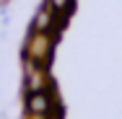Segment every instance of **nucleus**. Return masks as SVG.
<instances>
[{"mask_svg": "<svg viewBox=\"0 0 122 119\" xmlns=\"http://www.w3.org/2000/svg\"><path fill=\"white\" fill-rule=\"evenodd\" d=\"M49 44H52V36L49 31H34L31 42H29V60L31 62H44L49 57Z\"/></svg>", "mask_w": 122, "mask_h": 119, "instance_id": "1", "label": "nucleus"}, {"mask_svg": "<svg viewBox=\"0 0 122 119\" xmlns=\"http://www.w3.org/2000/svg\"><path fill=\"white\" fill-rule=\"evenodd\" d=\"M29 111H31V114H47L49 111V98L42 93V91L29 93Z\"/></svg>", "mask_w": 122, "mask_h": 119, "instance_id": "3", "label": "nucleus"}, {"mask_svg": "<svg viewBox=\"0 0 122 119\" xmlns=\"http://www.w3.org/2000/svg\"><path fill=\"white\" fill-rule=\"evenodd\" d=\"M47 3L55 13H65L68 16V10H70V0H47Z\"/></svg>", "mask_w": 122, "mask_h": 119, "instance_id": "4", "label": "nucleus"}, {"mask_svg": "<svg viewBox=\"0 0 122 119\" xmlns=\"http://www.w3.org/2000/svg\"><path fill=\"white\" fill-rule=\"evenodd\" d=\"M55 26V10L47 5H42L39 10H36V16H34V31H49Z\"/></svg>", "mask_w": 122, "mask_h": 119, "instance_id": "2", "label": "nucleus"}]
</instances>
